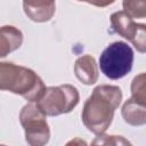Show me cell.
I'll list each match as a JSON object with an SVG mask.
<instances>
[{
    "label": "cell",
    "instance_id": "7",
    "mask_svg": "<svg viewBox=\"0 0 146 146\" xmlns=\"http://www.w3.org/2000/svg\"><path fill=\"white\" fill-rule=\"evenodd\" d=\"M23 9L31 21L44 23L52 18L56 11V0H23Z\"/></svg>",
    "mask_w": 146,
    "mask_h": 146
},
{
    "label": "cell",
    "instance_id": "4",
    "mask_svg": "<svg viewBox=\"0 0 146 146\" xmlns=\"http://www.w3.org/2000/svg\"><path fill=\"white\" fill-rule=\"evenodd\" d=\"M132 64L133 51L131 47L123 41L111 43L103 50L99 57L100 71L111 80H117L125 76L131 71Z\"/></svg>",
    "mask_w": 146,
    "mask_h": 146
},
{
    "label": "cell",
    "instance_id": "8",
    "mask_svg": "<svg viewBox=\"0 0 146 146\" xmlns=\"http://www.w3.org/2000/svg\"><path fill=\"white\" fill-rule=\"evenodd\" d=\"M74 73L79 81L86 86H91L98 80V68L96 59L91 55H83L75 60Z\"/></svg>",
    "mask_w": 146,
    "mask_h": 146
},
{
    "label": "cell",
    "instance_id": "14",
    "mask_svg": "<svg viewBox=\"0 0 146 146\" xmlns=\"http://www.w3.org/2000/svg\"><path fill=\"white\" fill-rule=\"evenodd\" d=\"M86 2L92 5V6H96V7H100V8H104V7H107L112 3H114L116 0H84Z\"/></svg>",
    "mask_w": 146,
    "mask_h": 146
},
{
    "label": "cell",
    "instance_id": "10",
    "mask_svg": "<svg viewBox=\"0 0 146 146\" xmlns=\"http://www.w3.org/2000/svg\"><path fill=\"white\" fill-rule=\"evenodd\" d=\"M121 113L123 120L130 125L139 127L146 123V104H143L132 97L125 100Z\"/></svg>",
    "mask_w": 146,
    "mask_h": 146
},
{
    "label": "cell",
    "instance_id": "5",
    "mask_svg": "<svg viewBox=\"0 0 146 146\" xmlns=\"http://www.w3.org/2000/svg\"><path fill=\"white\" fill-rule=\"evenodd\" d=\"M19 122L25 132V140L31 146L46 145L50 139V129L46 115L35 103L30 102L19 112Z\"/></svg>",
    "mask_w": 146,
    "mask_h": 146
},
{
    "label": "cell",
    "instance_id": "1",
    "mask_svg": "<svg viewBox=\"0 0 146 146\" xmlns=\"http://www.w3.org/2000/svg\"><path fill=\"white\" fill-rule=\"evenodd\" d=\"M122 96V90L117 86H97L83 105L81 117L84 127L95 135L104 133L113 121Z\"/></svg>",
    "mask_w": 146,
    "mask_h": 146
},
{
    "label": "cell",
    "instance_id": "9",
    "mask_svg": "<svg viewBox=\"0 0 146 146\" xmlns=\"http://www.w3.org/2000/svg\"><path fill=\"white\" fill-rule=\"evenodd\" d=\"M23 43V33L13 25L0 27V58L17 50Z\"/></svg>",
    "mask_w": 146,
    "mask_h": 146
},
{
    "label": "cell",
    "instance_id": "13",
    "mask_svg": "<svg viewBox=\"0 0 146 146\" xmlns=\"http://www.w3.org/2000/svg\"><path fill=\"white\" fill-rule=\"evenodd\" d=\"M94 145L96 144H103V145H124V144H130L128 140H125L124 138H122L121 136H105V135H97L96 139L92 141Z\"/></svg>",
    "mask_w": 146,
    "mask_h": 146
},
{
    "label": "cell",
    "instance_id": "11",
    "mask_svg": "<svg viewBox=\"0 0 146 146\" xmlns=\"http://www.w3.org/2000/svg\"><path fill=\"white\" fill-rule=\"evenodd\" d=\"M123 11L131 18L146 17V0H123Z\"/></svg>",
    "mask_w": 146,
    "mask_h": 146
},
{
    "label": "cell",
    "instance_id": "15",
    "mask_svg": "<svg viewBox=\"0 0 146 146\" xmlns=\"http://www.w3.org/2000/svg\"><path fill=\"white\" fill-rule=\"evenodd\" d=\"M78 1H84V0H78Z\"/></svg>",
    "mask_w": 146,
    "mask_h": 146
},
{
    "label": "cell",
    "instance_id": "6",
    "mask_svg": "<svg viewBox=\"0 0 146 146\" xmlns=\"http://www.w3.org/2000/svg\"><path fill=\"white\" fill-rule=\"evenodd\" d=\"M111 25L119 35L130 41L139 52L144 54L146 51L145 24L136 23L133 18L121 10L112 14Z\"/></svg>",
    "mask_w": 146,
    "mask_h": 146
},
{
    "label": "cell",
    "instance_id": "2",
    "mask_svg": "<svg viewBox=\"0 0 146 146\" xmlns=\"http://www.w3.org/2000/svg\"><path fill=\"white\" fill-rule=\"evenodd\" d=\"M0 90L35 103L44 92L46 86L33 70L10 62H0Z\"/></svg>",
    "mask_w": 146,
    "mask_h": 146
},
{
    "label": "cell",
    "instance_id": "12",
    "mask_svg": "<svg viewBox=\"0 0 146 146\" xmlns=\"http://www.w3.org/2000/svg\"><path fill=\"white\" fill-rule=\"evenodd\" d=\"M146 78L145 73H140L133 78L131 82V97L143 104H146Z\"/></svg>",
    "mask_w": 146,
    "mask_h": 146
},
{
    "label": "cell",
    "instance_id": "3",
    "mask_svg": "<svg viewBox=\"0 0 146 146\" xmlns=\"http://www.w3.org/2000/svg\"><path fill=\"white\" fill-rule=\"evenodd\" d=\"M80 95L72 84H60L46 88L36 106L46 116H57L70 113L79 104Z\"/></svg>",
    "mask_w": 146,
    "mask_h": 146
}]
</instances>
